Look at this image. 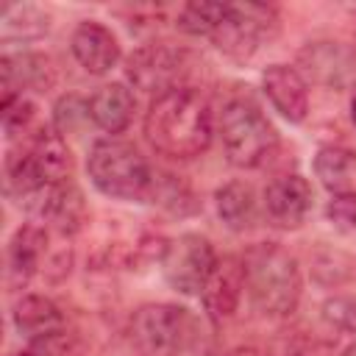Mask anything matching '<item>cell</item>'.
<instances>
[{"label":"cell","instance_id":"8","mask_svg":"<svg viewBox=\"0 0 356 356\" xmlns=\"http://www.w3.org/2000/svg\"><path fill=\"white\" fill-rule=\"evenodd\" d=\"M195 58L186 47L172 42H147L139 44L125 58V81L131 89L145 95H167L172 89H184L192 75Z\"/></svg>","mask_w":356,"mask_h":356},{"label":"cell","instance_id":"6","mask_svg":"<svg viewBox=\"0 0 356 356\" xmlns=\"http://www.w3.org/2000/svg\"><path fill=\"white\" fill-rule=\"evenodd\" d=\"M225 159L239 170H256L278 150V131L267 114L248 97L228 100L217 120Z\"/></svg>","mask_w":356,"mask_h":356},{"label":"cell","instance_id":"4","mask_svg":"<svg viewBox=\"0 0 356 356\" xmlns=\"http://www.w3.org/2000/svg\"><path fill=\"white\" fill-rule=\"evenodd\" d=\"M86 172L100 195L111 200L145 203L156 167L142 156V150L134 142L106 136L89 147Z\"/></svg>","mask_w":356,"mask_h":356},{"label":"cell","instance_id":"31","mask_svg":"<svg viewBox=\"0 0 356 356\" xmlns=\"http://www.w3.org/2000/svg\"><path fill=\"white\" fill-rule=\"evenodd\" d=\"M339 356H356V345H348V348H345Z\"/></svg>","mask_w":356,"mask_h":356},{"label":"cell","instance_id":"12","mask_svg":"<svg viewBox=\"0 0 356 356\" xmlns=\"http://www.w3.org/2000/svg\"><path fill=\"white\" fill-rule=\"evenodd\" d=\"M312 206H314V189L298 172L273 178L261 195V209L267 220L281 231H298L312 214Z\"/></svg>","mask_w":356,"mask_h":356},{"label":"cell","instance_id":"13","mask_svg":"<svg viewBox=\"0 0 356 356\" xmlns=\"http://www.w3.org/2000/svg\"><path fill=\"white\" fill-rule=\"evenodd\" d=\"M0 75H3V97L11 95H42L56 86V64L50 56L39 50H11L6 47L0 56Z\"/></svg>","mask_w":356,"mask_h":356},{"label":"cell","instance_id":"15","mask_svg":"<svg viewBox=\"0 0 356 356\" xmlns=\"http://www.w3.org/2000/svg\"><path fill=\"white\" fill-rule=\"evenodd\" d=\"M242 298H245V264H242V256L225 253V256L217 259L211 275L206 278V284L200 289L203 312L214 323L231 320L236 314Z\"/></svg>","mask_w":356,"mask_h":356},{"label":"cell","instance_id":"27","mask_svg":"<svg viewBox=\"0 0 356 356\" xmlns=\"http://www.w3.org/2000/svg\"><path fill=\"white\" fill-rule=\"evenodd\" d=\"M323 317L337 331L356 337V295H331L323 300Z\"/></svg>","mask_w":356,"mask_h":356},{"label":"cell","instance_id":"17","mask_svg":"<svg viewBox=\"0 0 356 356\" xmlns=\"http://www.w3.org/2000/svg\"><path fill=\"white\" fill-rule=\"evenodd\" d=\"M261 92L270 106L292 125L309 117V83L292 64H270L261 72Z\"/></svg>","mask_w":356,"mask_h":356},{"label":"cell","instance_id":"28","mask_svg":"<svg viewBox=\"0 0 356 356\" xmlns=\"http://www.w3.org/2000/svg\"><path fill=\"white\" fill-rule=\"evenodd\" d=\"M228 356H264V353L256 350V348H239V350H231Z\"/></svg>","mask_w":356,"mask_h":356},{"label":"cell","instance_id":"23","mask_svg":"<svg viewBox=\"0 0 356 356\" xmlns=\"http://www.w3.org/2000/svg\"><path fill=\"white\" fill-rule=\"evenodd\" d=\"M0 28H3V42H36L50 31V11L36 6V3H8L3 6L0 14Z\"/></svg>","mask_w":356,"mask_h":356},{"label":"cell","instance_id":"30","mask_svg":"<svg viewBox=\"0 0 356 356\" xmlns=\"http://www.w3.org/2000/svg\"><path fill=\"white\" fill-rule=\"evenodd\" d=\"M350 120H353V125H356V92H353V97H350Z\"/></svg>","mask_w":356,"mask_h":356},{"label":"cell","instance_id":"22","mask_svg":"<svg viewBox=\"0 0 356 356\" xmlns=\"http://www.w3.org/2000/svg\"><path fill=\"white\" fill-rule=\"evenodd\" d=\"M150 206L172 214V217H189L200 209L197 203V195L195 189L175 172H167V170H156L153 172V181H150V189H147V200Z\"/></svg>","mask_w":356,"mask_h":356},{"label":"cell","instance_id":"32","mask_svg":"<svg viewBox=\"0 0 356 356\" xmlns=\"http://www.w3.org/2000/svg\"><path fill=\"white\" fill-rule=\"evenodd\" d=\"M353 231H356V220H353Z\"/></svg>","mask_w":356,"mask_h":356},{"label":"cell","instance_id":"10","mask_svg":"<svg viewBox=\"0 0 356 356\" xmlns=\"http://www.w3.org/2000/svg\"><path fill=\"white\" fill-rule=\"evenodd\" d=\"M22 209L28 211L31 222H39L42 228L58 236H75L86 225V217H89L86 197L72 178L64 184L44 186Z\"/></svg>","mask_w":356,"mask_h":356},{"label":"cell","instance_id":"21","mask_svg":"<svg viewBox=\"0 0 356 356\" xmlns=\"http://www.w3.org/2000/svg\"><path fill=\"white\" fill-rule=\"evenodd\" d=\"M314 175L331 197L356 195V150L345 145H323L314 153Z\"/></svg>","mask_w":356,"mask_h":356},{"label":"cell","instance_id":"16","mask_svg":"<svg viewBox=\"0 0 356 356\" xmlns=\"http://www.w3.org/2000/svg\"><path fill=\"white\" fill-rule=\"evenodd\" d=\"M70 50H72V58L89 75H106L122 58L120 39L111 33V28H106L97 19H81L75 25L70 36Z\"/></svg>","mask_w":356,"mask_h":356},{"label":"cell","instance_id":"11","mask_svg":"<svg viewBox=\"0 0 356 356\" xmlns=\"http://www.w3.org/2000/svg\"><path fill=\"white\" fill-rule=\"evenodd\" d=\"M298 70L306 83L312 81L323 89H348L356 83V47L331 39L309 42L298 50Z\"/></svg>","mask_w":356,"mask_h":356},{"label":"cell","instance_id":"7","mask_svg":"<svg viewBox=\"0 0 356 356\" xmlns=\"http://www.w3.org/2000/svg\"><path fill=\"white\" fill-rule=\"evenodd\" d=\"M281 31V14L270 3H228L225 19L211 33V44L231 61H248Z\"/></svg>","mask_w":356,"mask_h":356},{"label":"cell","instance_id":"26","mask_svg":"<svg viewBox=\"0 0 356 356\" xmlns=\"http://www.w3.org/2000/svg\"><path fill=\"white\" fill-rule=\"evenodd\" d=\"M86 125H95L89 114V97H81L72 92L61 95L53 106V128L67 139L72 134H81Z\"/></svg>","mask_w":356,"mask_h":356},{"label":"cell","instance_id":"24","mask_svg":"<svg viewBox=\"0 0 356 356\" xmlns=\"http://www.w3.org/2000/svg\"><path fill=\"white\" fill-rule=\"evenodd\" d=\"M0 120H3V134L6 139L22 142L25 136H31L42 122L36 120V103L28 95H11L0 100Z\"/></svg>","mask_w":356,"mask_h":356},{"label":"cell","instance_id":"1","mask_svg":"<svg viewBox=\"0 0 356 356\" xmlns=\"http://www.w3.org/2000/svg\"><path fill=\"white\" fill-rule=\"evenodd\" d=\"M214 136V114L197 89H172L150 100L145 111V139L167 159L189 161L209 150Z\"/></svg>","mask_w":356,"mask_h":356},{"label":"cell","instance_id":"5","mask_svg":"<svg viewBox=\"0 0 356 356\" xmlns=\"http://www.w3.org/2000/svg\"><path fill=\"white\" fill-rule=\"evenodd\" d=\"M128 339L139 356H186L200 342V320L178 303H145L128 320Z\"/></svg>","mask_w":356,"mask_h":356},{"label":"cell","instance_id":"19","mask_svg":"<svg viewBox=\"0 0 356 356\" xmlns=\"http://www.w3.org/2000/svg\"><path fill=\"white\" fill-rule=\"evenodd\" d=\"M134 111H136V97L131 92L128 83L122 81H111V83H103L97 86L92 95H89V114H92V122L106 131V134H122L131 120H134Z\"/></svg>","mask_w":356,"mask_h":356},{"label":"cell","instance_id":"20","mask_svg":"<svg viewBox=\"0 0 356 356\" xmlns=\"http://www.w3.org/2000/svg\"><path fill=\"white\" fill-rule=\"evenodd\" d=\"M220 222L234 234H248L259 225V197L248 181H228L214 192Z\"/></svg>","mask_w":356,"mask_h":356},{"label":"cell","instance_id":"14","mask_svg":"<svg viewBox=\"0 0 356 356\" xmlns=\"http://www.w3.org/2000/svg\"><path fill=\"white\" fill-rule=\"evenodd\" d=\"M50 259V231L39 222H25L14 231L6 248V281L11 289H22L44 273Z\"/></svg>","mask_w":356,"mask_h":356},{"label":"cell","instance_id":"9","mask_svg":"<svg viewBox=\"0 0 356 356\" xmlns=\"http://www.w3.org/2000/svg\"><path fill=\"white\" fill-rule=\"evenodd\" d=\"M217 259L220 256L209 236L186 231V234H178L164 242L159 264H161V275L170 289L181 292V295H200Z\"/></svg>","mask_w":356,"mask_h":356},{"label":"cell","instance_id":"3","mask_svg":"<svg viewBox=\"0 0 356 356\" xmlns=\"http://www.w3.org/2000/svg\"><path fill=\"white\" fill-rule=\"evenodd\" d=\"M245 295L250 306L273 320L289 317L300 306L303 275L298 259L278 242H256L242 253Z\"/></svg>","mask_w":356,"mask_h":356},{"label":"cell","instance_id":"29","mask_svg":"<svg viewBox=\"0 0 356 356\" xmlns=\"http://www.w3.org/2000/svg\"><path fill=\"white\" fill-rule=\"evenodd\" d=\"M17 356H47L44 350H39V348H25L22 353H17Z\"/></svg>","mask_w":356,"mask_h":356},{"label":"cell","instance_id":"2","mask_svg":"<svg viewBox=\"0 0 356 356\" xmlns=\"http://www.w3.org/2000/svg\"><path fill=\"white\" fill-rule=\"evenodd\" d=\"M72 178V150L53 125H39L22 142H14L3 161L6 195L25 206L36 192Z\"/></svg>","mask_w":356,"mask_h":356},{"label":"cell","instance_id":"18","mask_svg":"<svg viewBox=\"0 0 356 356\" xmlns=\"http://www.w3.org/2000/svg\"><path fill=\"white\" fill-rule=\"evenodd\" d=\"M11 325L22 339H28V345H33L64 331L67 317L53 298L28 292V295H19L17 303L11 306Z\"/></svg>","mask_w":356,"mask_h":356},{"label":"cell","instance_id":"25","mask_svg":"<svg viewBox=\"0 0 356 356\" xmlns=\"http://www.w3.org/2000/svg\"><path fill=\"white\" fill-rule=\"evenodd\" d=\"M228 3H184L175 14V25L189 36H206L217 31V25L225 19Z\"/></svg>","mask_w":356,"mask_h":356}]
</instances>
